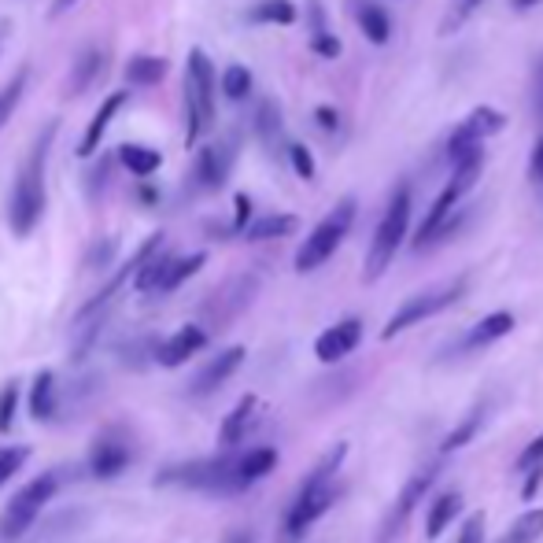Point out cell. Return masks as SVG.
Here are the masks:
<instances>
[{
  "instance_id": "cell-13",
  "label": "cell",
  "mask_w": 543,
  "mask_h": 543,
  "mask_svg": "<svg viewBox=\"0 0 543 543\" xmlns=\"http://www.w3.org/2000/svg\"><path fill=\"white\" fill-rule=\"evenodd\" d=\"M230 167H233V141L200 148V159H196L193 167V185L200 193H215V189H222V181L230 178Z\"/></svg>"
},
{
  "instance_id": "cell-36",
  "label": "cell",
  "mask_w": 543,
  "mask_h": 543,
  "mask_svg": "<svg viewBox=\"0 0 543 543\" xmlns=\"http://www.w3.org/2000/svg\"><path fill=\"white\" fill-rule=\"evenodd\" d=\"M289 163H292V170H296L303 181L314 178V159H311V152H307L303 145H289Z\"/></svg>"
},
{
  "instance_id": "cell-20",
  "label": "cell",
  "mask_w": 543,
  "mask_h": 543,
  "mask_svg": "<svg viewBox=\"0 0 543 543\" xmlns=\"http://www.w3.org/2000/svg\"><path fill=\"white\" fill-rule=\"evenodd\" d=\"M255 418H259V399L255 396H244L237 407H233L226 418H222V429H218V444L222 447H237L244 436L252 433Z\"/></svg>"
},
{
  "instance_id": "cell-15",
  "label": "cell",
  "mask_w": 543,
  "mask_h": 543,
  "mask_svg": "<svg viewBox=\"0 0 543 543\" xmlns=\"http://www.w3.org/2000/svg\"><path fill=\"white\" fill-rule=\"evenodd\" d=\"M241 362H244V348L237 344V348H226V351H218L215 359L207 362L204 370L189 381V396H211V392H218V388L226 385L237 370H241Z\"/></svg>"
},
{
  "instance_id": "cell-39",
  "label": "cell",
  "mask_w": 543,
  "mask_h": 543,
  "mask_svg": "<svg viewBox=\"0 0 543 543\" xmlns=\"http://www.w3.org/2000/svg\"><path fill=\"white\" fill-rule=\"evenodd\" d=\"M311 49L318 52V56H326V60H337V56H340V41L333 34H314L311 37Z\"/></svg>"
},
{
  "instance_id": "cell-48",
  "label": "cell",
  "mask_w": 543,
  "mask_h": 543,
  "mask_svg": "<svg viewBox=\"0 0 543 543\" xmlns=\"http://www.w3.org/2000/svg\"><path fill=\"white\" fill-rule=\"evenodd\" d=\"M4 34H8V23H0V49H4Z\"/></svg>"
},
{
  "instance_id": "cell-12",
  "label": "cell",
  "mask_w": 543,
  "mask_h": 543,
  "mask_svg": "<svg viewBox=\"0 0 543 543\" xmlns=\"http://www.w3.org/2000/svg\"><path fill=\"white\" fill-rule=\"evenodd\" d=\"M503 126H507L503 111H495V108L470 111V115H466V122H459V130L447 137V159H451V163H459L462 156H470V152L484 148V137L499 133Z\"/></svg>"
},
{
  "instance_id": "cell-19",
  "label": "cell",
  "mask_w": 543,
  "mask_h": 543,
  "mask_svg": "<svg viewBox=\"0 0 543 543\" xmlns=\"http://www.w3.org/2000/svg\"><path fill=\"white\" fill-rule=\"evenodd\" d=\"M126 100H130V93H111L104 104L97 108V115H93V122L85 126V133H82V141H78V156H93L100 148V141H104V133H108V126H111V119L119 115L122 108H126Z\"/></svg>"
},
{
  "instance_id": "cell-25",
  "label": "cell",
  "mask_w": 543,
  "mask_h": 543,
  "mask_svg": "<svg viewBox=\"0 0 543 543\" xmlns=\"http://www.w3.org/2000/svg\"><path fill=\"white\" fill-rule=\"evenodd\" d=\"M296 215H263L255 218V222H248V230H244V237L248 241H278V237H289V233H296Z\"/></svg>"
},
{
  "instance_id": "cell-23",
  "label": "cell",
  "mask_w": 543,
  "mask_h": 543,
  "mask_svg": "<svg viewBox=\"0 0 543 543\" xmlns=\"http://www.w3.org/2000/svg\"><path fill=\"white\" fill-rule=\"evenodd\" d=\"M510 329H514V314H510V311L484 314L481 322L470 329V337H466V348H484V344H492V340L507 337Z\"/></svg>"
},
{
  "instance_id": "cell-43",
  "label": "cell",
  "mask_w": 543,
  "mask_h": 543,
  "mask_svg": "<svg viewBox=\"0 0 543 543\" xmlns=\"http://www.w3.org/2000/svg\"><path fill=\"white\" fill-rule=\"evenodd\" d=\"M543 481V462L536 466V470H529V481H525V492H521V499H532L536 495V488H540Z\"/></svg>"
},
{
  "instance_id": "cell-29",
  "label": "cell",
  "mask_w": 543,
  "mask_h": 543,
  "mask_svg": "<svg viewBox=\"0 0 543 543\" xmlns=\"http://www.w3.org/2000/svg\"><path fill=\"white\" fill-rule=\"evenodd\" d=\"M540 536H543V507L525 510V514L499 536V543H536Z\"/></svg>"
},
{
  "instance_id": "cell-18",
  "label": "cell",
  "mask_w": 543,
  "mask_h": 543,
  "mask_svg": "<svg viewBox=\"0 0 543 543\" xmlns=\"http://www.w3.org/2000/svg\"><path fill=\"white\" fill-rule=\"evenodd\" d=\"M433 477H436V466H429L425 473H414L411 481H407V488L399 492L396 510L388 514V525H385V536H381V540H388V536H396V532L403 529V521H407V518L414 514V507H418V499H422V495L429 492V484H433Z\"/></svg>"
},
{
  "instance_id": "cell-41",
  "label": "cell",
  "mask_w": 543,
  "mask_h": 543,
  "mask_svg": "<svg viewBox=\"0 0 543 543\" xmlns=\"http://www.w3.org/2000/svg\"><path fill=\"white\" fill-rule=\"evenodd\" d=\"M248 218H252V200H248V196H237V222H233V230L237 233L248 230Z\"/></svg>"
},
{
  "instance_id": "cell-2",
  "label": "cell",
  "mask_w": 543,
  "mask_h": 543,
  "mask_svg": "<svg viewBox=\"0 0 543 543\" xmlns=\"http://www.w3.org/2000/svg\"><path fill=\"white\" fill-rule=\"evenodd\" d=\"M56 133H60V122L52 119L45 130L37 133L30 156L19 163V174H15L12 200H8V226H12V233L19 241L30 237V233L41 226L45 207H49V196H45V167H49V152H52Z\"/></svg>"
},
{
  "instance_id": "cell-5",
  "label": "cell",
  "mask_w": 543,
  "mask_h": 543,
  "mask_svg": "<svg viewBox=\"0 0 543 543\" xmlns=\"http://www.w3.org/2000/svg\"><path fill=\"white\" fill-rule=\"evenodd\" d=\"M185 141L196 145L211 126H215V67L207 60V52H189V67H185Z\"/></svg>"
},
{
  "instance_id": "cell-34",
  "label": "cell",
  "mask_w": 543,
  "mask_h": 543,
  "mask_svg": "<svg viewBox=\"0 0 543 543\" xmlns=\"http://www.w3.org/2000/svg\"><path fill=\"white\" fill-rule=\"evenodd\" d=\"M30 451H34L30 444H8V447H0V488L12 481L15 473L23 470L26 459H30Z\"/></svg>"
},
{
  "instance_id": "cell-31",
  "label": "cell",
  "mask_w": 543,
  "mask_h": 543,
  "mask_svg": "<svg viewBox=\"0 0 543 543\" xmlns=\"http://www.w3.org/2000/svg\"><path fill=\"white\" fill-rule=\"evenodd\" d=\"M26 85H30V71H15L12 74V82L0 89V130H4V122L12 119L15 108H19V100L26 97Z\"/></svg>"
},
{
  "instance_id": "cell-3",
  "label": "cell",
  "mask_w": 543,
  "mask_h": 543,
  "mask_svg": "<svg viewBox=\"0 0 543 543\" xmlns=\"http://www.w3.org/2000/svg\"><path fill=\"white\" fill-rule=\"evenodd\" d=\"M344 455H348V444H337L326 459L303 477L300 492H296L289 514H285V525H281V540L285 543H300L311 532L314 521L337 503V470Z\"/></svg>"
},
{
  "instance_id": "cell-27",
  "label": "cell",
  "mask_w": 543,
  "mask_h": 543,
  "mask_svg": "<svg viewBox=\"0 0 543 543\" xmlns=\"http://www.w3.org/2000/svg\"><path fill=\"white\" fill-rule=\"evenodd\" d=\"M248 19H252V23L289 26L296 23V4H292V0H259V4L248 8Z\"/></svg>"
},
{
  "instance_id": "cell-6",
  "label": "cell",
  "mask_w": 543,
  "mask_h": 543,
  "mask_svg": "<svg viewBox=\"0 0 543 543\" xmlns=\"http://www.w3.org/2000/svg\"><path fill=\"white\" fill-rule=\"evenodd\" d=\"M451 167H455V174H451V181L444 185V193L433 200V207L425 211L422 226H418V237H414V248H425V244L436 241V233L444 230V222L451 218V211H455L462 196L473 189V181L481 178L484 148H477V152H470V156H462L459 163H451Z\"/></svg>"
},
{
  "instance_id": "cell-8",
  "label": "cell",
  "mask_w": 543,
  "mask_h": 543,
  "mask_svg": "<svg viewBox=\"0 0 543 543\" xmlns=\"http://www.w3.org/2000/svg\"><path fill=\"white\" fill-rule=\"evenodd\" d=\"M351 222H355V200L344 196V200L314 226L311 237L300 244V252H296V270H300V274H311L318 266H326L329 259H333V252L344 244V237H348Z\"/></svg>"
},
{
  "instance_id": "cell-28",
  "label": "cell",
  "mask_w": 543,
  "mask_h": 543,
  "mask_svg": "<svg viewBox=\"0 0 543 543\" xmlns=\"http://www.w3.org/2000/svg\"><path fill=\"white\" fill-rule=\"evenodd\" d=\"M119 159H122V167L130 170V174H137V178H148V174H156V170H159V152H156V148L122 145Z\"/></svg>"
},
{
  "instance_id": "cell-21",
  "label": "cell",
  "mask_w": 543,
  "mask_h": 543,
  "mask_svg": "<svg viewBox=\"0 0 543 543\" xmlns=\"http://www.w3.org/2000/svg\"><path fill=\"white\" fill-rule=\"evenodd\" d=\"M459 514H462V492L436 495V503L429 507V514H425V536H429V540H440L447 532V525L459 518Z\"/></svg>"
},
{
  "instance_id": "cell-40",
  "label": "cell",
  "mask_w": 543,
  "mask_h": 543,
  "mask_svg": "<svg viewBox=\"0 0 543 543\" xmlns=\"http://www.w3.org/2000/svg\"><path fill=\"white\" fill-rule=\"evenodd\" d=\"M532 111L543 122V56L536 60V71H532Z\"/></svg>"
},
{
  "instance_id": "cell-33",
  "label": "cell",
  "mask_w": 543,
  "mask_h": 543,
  "mask_svg": "<svg viewBox=\"0 0 543 543\" xmlns=\"http://www.w3.org/2000/svg\"><path fill=\"white\" fill-rule=\"evenodd\" d=\"M252 93V71L241 67V63H230L226 74H222V97L226 100H244Z\"/></svg>"
},
{
  "instance_id": "cell-14",
  "label": "cell",
  "mask_w": 543,
  "mask_h": 543,
  "mask_svg": "<svg viewBox=\"0 0 543 543\" xmlns=\"http://www.w3.org/2000/svg\"><path fill=\"white\" fill-rule=\"evenodd\" d=\"M207 348V329L196 326V322H189V326H181L174 337L159 340L156 348V362L159 366H185V362L193 359V355H200V351Z\"/></svg>"
},
{
  "instance_id": "cell-10",
  "label": "cell",
  "mask_w": 543,
  "mask_h": 543,
  "mask_svg": "<svg viewBox=\"0 0 543 543\" xmlns=\"http://www.w3.org/2000/svg\"><path fill=\"white\" fill-rule=\"evenodd\" d=\"M133 462V436L122 425H108L93 436V444L85 451V473L97 481H111L119 473L130 470Z\"/></svg>"
},
{
  "instance_id": "cell-37",
  "label": "cell",
  "mask_w": 543,
  "mask_h": 543,
  "mask_svg": "<svg viewBox=\"0 0 543 543\" xmlns=\"http://www.w3.org/2000/svg\"><path fill=\"white\" fill-rule=\"evenodd\" d=\"M540 462H543V433L536 436V440H532V444L518 455V470H521V473H529V470H536Z\"/></svg>"
},
{
  "instance_id": "cell-42",
  "label": "cell",
  "mask_w": 543,
  "mask_h": 543,
  "mask_svg": "<svg viewBox=\"0 0 543 543\" xmlns=\"http://www.w3.org/2000/svg\"><path fill=\"white\" fill-rule=\"evenodd\" d=\"M529 178L532 181H543V137L536 141V148H532V159H529Z\"/></svg>"
},
{
  "instance_id": "cell-4",
  "label": "cell",
  "mask_w": 543,
  "mask_h": 543,
  "mask_svg": "<svg viewBox=\"0 0 543 543\" xmlns=\"http://www.w3.org/2000/svg\"><path fill=\"white\" fill-rule=\"evenodd\" d=\"M63 484V470H45L37 473L34 481H26L19 492L8 499V507L0 514V543H19L26 532L34 529L41 510L49 507Z\"/></svg>"
},
{
  "instance_id": "cell-16",
  "label": "cell",
  "mask_w": 543,
  "mask_h": 543,
  "mask_svg": "<svg viewBox=\"0 0 543 543\" xmlns=\"http://www.w3.org/2000/svg\"><path fill=\"white\" fill-rule=\"evenodd\" d=\"M359 344H362V322L359 318H344V322L329 326L322 337L314 340V355H318V362H340L348 359Z\"/></svg>"
},
{
  "instance_id": "cell-38",
  "label": "cell",
  "mask_w": 543,
  "mask_h": 543,
  "mask_svg": "<svg viewBox=\"0 0 543 543\" xmlns=\"http://www.w3.org/2000/svg\"><path fill=\"white\" fill-rule=\"evenodd\" d=\"M455 543H484V514H473V518L462 521V532Z\"/></svg>"
},
{
  "instance_id": "cell-17",
  "label": "cell",
  "mask_w": 543,
  "mask_h": 543,
  "mask_svg": "<svg viewBox=\"0 0 543 543\" xmlns=\"http://www.w3.org/2000/svg\"><path fill=\"white\" fill-rule=\"evenodd\" d=\"M26 411L34 422H49L56 418L60 411V377L52 374V370H41L34 377V385H30V399H26Z\"/></svg>"
},
{
  "instance_id": "cell-22",
  "label": "cell",
  "mask_w": 543,
  "mask_h": 543,
  "mask_svg": "<svg viewBox=\"0 0 543 543\" xmlns=\"http://www.w3.org/2000/svg\"><path fill=\"white\" fill-rule=\"evenodd\" d=\"M104 63H108V56H104L100 49H85L71 67V78H67V97H78V93H85L89 85L97 82L100 71H104Z\"/></svg>"
},
{
  "instance_id": "cell-11",
  "label": "cell",
  "mask_w": 543,
  "mask_h": 543,
  "mask_svg": "<svg viewBox=\"0 0 543 543\" xmlns=\"http://www.w3.org/2000/svg\"><path fill=\"white\" fill-rule=\"evenodd\" d=\"M462 292H466V281L459 278V281H451V285H440V289H425V292H418V296H411V300H403V307H399V311L385 322V329H381V340L399 337L403 329L418 326V322H425V318L440 314L444 307H451V303H459Z\"/></svg>"
},
{
  "instance_id": "cell-46",
  "label": "cell",
  "mask_w": 543,
  "mask_h": 543,
  "mask_svg": "<svg viewBox=\"0 0 543 543\" xmlns=\"http://www.w3.org/2000/svg\"><path fill=\"white\" fill-rule=\"evenodd\" d=\"M518 8H532V4H540V0H514Z\"/></svg>"
},
{
  "instance_id": "cell-9",
  "label": "cell",
  "mask_w": 543,
  "mask_h": 543,
  "mask_svg": "<svg viewBox=\"0 0 543 543\" xmlns=\"http://www.w3.org/2000/svg\"><path fill=\"white\" fill-rule=\"evenodd\" d=\"M207 255L204 252H193V255H163L159 248L152 259H148L141 270H137V278H133V289L141 292V296H167V292L181 289L185 281L193 278L196 270H204Z\"/></svg>"
},
{
  "instance_id": "cell-7",
  "label": "cell",
  "mask_w": 543,
  "mask_h": 543,
  "mask_svg": "<svg viewBox=\"0 0 543 543\" xmlns=\"http://www.w3.org/2000/svg\"><path fill=\"white\" fill-rule=\"evenodd\" d=\"M407 226H411V185H399L396 193H392V200H388L381 226L374 233L370 255H366V281H377L392 266L399 244L407 241Z\"/></svg>"
},
{
  "instance_id": "cell-30",
  "label": "cell",
  "mask_w": 543,
  "mask_h": 543,
  "mask_svg": "<svg viewBox=\"0 0 543 543\" xmlns=\"http://www.w3.org/2000/svg\"><path fill=\"white\" fill-rule=\"evenodd\" d=\"M255 130H259L266 148L281 145V108L274 100H263V104H259V111H255Z\"/></svg>"
},
{
  "instance_id": "cell-35",
  "label": "cell",
  "mask_w": 543,
  "mask_h": 543,
  "mask_svg": "<svg viewBox=\"0 0 543 543\" xmlns=\"http://www.w3.org/2000/svg\"><path fill=\"white\" fill-rule=\"evenodd\" d=\"M481 422H484V407H481V403H477V407H473V411L466 414V422H462L459 429H455V433H451V436H447V440H444V451H459V447L470 444L473 433L481 429Z\"/></svg>"
},
{
  "instance_id": "cell-26",
  "label": "cell",
  "mask_w": 543,
  "mask_h": 543,
  "mask_svg": "<svg viewBox=\"0 0 543 543\" xmlns=\"http://www.w3.org/2000/svg\"><path fill=\"white\" fill-rule=\"evenodd\" d=\"M163 78H167V60L163 56H133L126 63V82L130 85L148 89V85H159Z\"/></svg>"
},
{
  "instance_id": "cell-1",
  "label": "cell",
  "mask_w": 543,
  "mask_h": 543,
  "mask_svg": "<svg viewBox=\"0 0 543 543\" xmlns=\"http://www.w3.org/2000/svg\"><path fill=\"white\" fill-rule=\"evenodd\" d=\"M274 470H278V451H274V447H252V451L230 455V459H200V462H181V466L159 470L156 484L159 488H163V484H174V488L211 492V495H241Z\"/></svg>"
},
{
  "instance_id": "cell-47",
  "label": "cell",
  "mask_w": 543,
  "mask_h": 543,
  "mask_svg": "<svg viewBox=\"0 0 543 543\" xmlns=\"http://www.w3.org/2000/svg\"><path fill=\"white\" fill-rule=\"evenodd\" d=\"M477 4H481V0H466V4H462V12H470V8H477Z\"/></svg>"
},
{
  "instance_id": "cell-45",
  "label": "cell",
  "mask_w": 543,
  "mask_h": 543,
  "mask_svg": "<svg viewBox=\"0 0 543 543\" xmlns=\"http://www.w3.org/2000/svg\"><path fill=\"white\" fill-rule=\"evenodd\" d=\"M74 4H82V0H56V4L49 8V19H60V15H67Z\"/></svg>"
},
{
  "instance_id": "cell-24",
  "label": "cell",
  "mask_w": 543,
  "mask_h": 543,
  "mask_svg": "<svg viewBox=\"0 0 543 543\" xmlns=\"http://www.w3.org/2000/svg\"><path fill=\"white\" fill-rule=\"evenodd\" d=\"M359 26L374 45H388V37H392V19H388V12L381 4H374V0H362L359 4Z\"/></svg>"
},
{
  "instance_id": "cell-32",
  "label": "cell",
  "mask_w": 543,
  "mask_h": 543,
  "mask_svg": "<svg viewBox=\"0 0 543 543\" xmlns=\"http://www.w3.org/2000/svg\"><path fill=\"white\" fill-rule=\"evenodd\" d=\"M19 403H23V381H4L0 388V433H12L15 429V414H19Z\"/></svg>"
},
{
  "instance_id": "cell-44",
  "label": "cell",
  "mask_w": 543,
  "mask_h": 543,
  "mask_svg": "<svg viewBox=\"0 0 543 543\" xmlns=\"http://www.w3.org/2000/svg\"><path fill=\"white\" fill-rule=\"evenodd\" d=\"M314 119L322 122V130H337V111H329V108H318V111H314Z\"/></svg>"
}]
</instances>
